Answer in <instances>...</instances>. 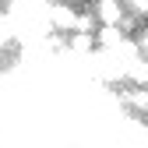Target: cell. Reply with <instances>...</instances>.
Returning a JSON list of instances; mask_svg holds the SVG:
<instances>
[{
  "instance_id": "7a4b0ae2",
  "label": "cell",
  "mask_w": 148,
  "mask_h": 148,
  "mask_svg": "<svg viewBox=\"0 0 148 148\" xmlns=\"http://www.w3.org/2000/svg\"><path fill=\"white\" fill-rule=\"evenodd\" d=\"M49 25L53 28H60V32H74V25H78V14H74L71 7L57 4V7H49Z\"/></svg>"
},
{
  "instance_id": "6da1fadb",
  "label": "cell",
  "mask_w": 148,
  "mask_h": 148,
  "mask_svg": "<svg viewBox=\"0 0 148 148\" xmlns=\"http://www.w3.org/2000/svg\"><path fill=\"white\" fill-rule=\"evenodd\" d=\"M95 21L99 25H120L123 21V0H99L95 4Z\"/></svg>"
},
{
  "instance_id": "8992f818",
  "label": "cell",
  "mask_w": 148,
  "mask_h": 148,
  "mask_svg": "<svg viewBox=\"0 0 148 148\" xmlns=\"http://www.w3.org/2000/svg\"><path fill=\"white\" fill-rule=\"evenodd\" d=\"M123 102H127V106H134V109H141V113H148V85L131 88V92L123 95Z\"/></svg>"
},
{
  "instance_id": "52a82bcc",
  "label": "cell",
  "mask_w": 148,
  "mask_h": 148,
  "mask_svg": "<svg viewBox=\"0 0 148 148\" xmlns=\"http://www.w3.org/2000/svg\"><path fill=\"white\" fill-rule=\"evenodd\" d=\"M11 32H14V21H11V18H0V46L11 39Z\"/></svg>"
},
{
  "instance_id": "5b68a950",
  "label": "cell",
  "mask_w": 148,
  "mask_h": 148,
  "mask_svg": "<svg viewBox=\"0 0 148 148\" xmlns=\"http://www.w3.org/2000/svg\"><path fill=\"white\" fill-rule=\"evenodd\" d=\"M95 35L92 32H74V39H71V49L74 53H81V57H92V53H95Z\"/></svg>"
},
{
  "instance_id": "ba28073f",
  "label": "cell",
  "mask_w": 148,
  "mask_h": 148,
  "mask_svg": "<svg viewBox=\"0 0 148 148\" xmlns=\"http://www.w3.org/2000/svg\"><path fill=\"white\" fill-rule=\"evenodd\" d=\"M131 7H134V14H148V0H134Z\"/></svg>"
},
{
  "instance_id": "9c48e42d",
  "label": "cell",
  "mask_w": 148,
  "mask_h": 148,
  "mask_svg": "<svg viewBox=\"0 0 148 148\" xmlns=\"http://www.w3.org/2000/svg\"><path fill=\"white\" fill-rule=\"evenodd\" d=\"M123 4H134V0H123Z\"/></svg>"
},
{
  "instance_id": "3957f363",
  "label": "cell",
  "mask_w": 148,
  "mask_h": 148,
  "mask_svg": "<svg viewBox=\"0 0 148 148\" xmlns=\"http://www.w3.org/2000/svg\"><path fill=\"white\" fill-rule=\"evenodd\" d=\"M127 78H131L134 85H148V57H145L141 49L127 60Z\"/></svg>"
},
{
  "instance_id": "277c9868",
  "label": "cell",
  "mask_w": 148,
  "mask_h": 148,
  "mask_svg": "<svg viewBox=\"0 0 148 148\" xmlns=\"http://www.w3.org/2000/svg\"><path fill=\"white\" fill-rule=\"evenodd\" d=\"M95 42H99L102 49H116V46H123V28H120V25H102L99 35H95Z\"/></svg>"
},
{
  "instance_id": "30bf717a",
  "label": "cell",
  "mask_w": 148,
  "mask_h": 148,
  "mask_svg": "<svg viewBox=\"0 0 148 148\" xmlns=\"http://www.w3.org/2000/svg\"><path fill=\"white\" fill-rule=\"evenodd\" d=\"M42 4H53V0H42Z\"/></svg>"
}]
</instances>
